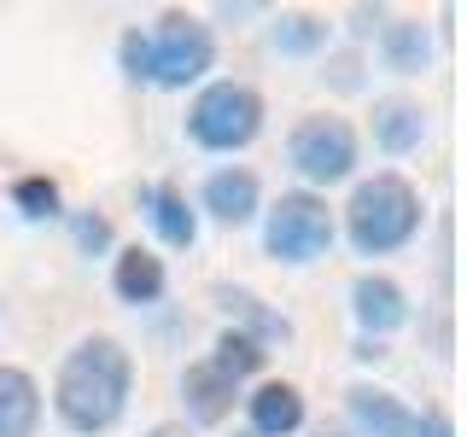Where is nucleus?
Here are the masks:
<instances>
[{"instance_id": "5", "label": "nucleus", "mask_w": 467, "mask_h": 437, "mask_svg": "<svg viewBox=\"0 0 467 437\" xmlns=\"http://www.w3.org/2000/svg\"><path fill=\"white\" fill-rule=\"evenodd\" d=\"M327 239H333V216H327V204H321V198L286 193L281 204H275V216H269V251L275 257L310 262V257L327 251Z\"/></svg>"}, {"instance_id": "3", "label": "nucleus", "mask_w": 467, "mask_h": 437, "mask_svg": "<svg viewBox=\"0 0 467 437\" xmlns=\"http://www.w3.org/2000/svg\"><path fill=\"white\" fill-rule=\"evenodd\" d=\"M415 222H420V204L398 175H374L350 198V239L362 251H398L409 233H415Z\"/></svg>"}, {"instance_id": "15", "label": "nucleus", "mask_w": 467, "mask_h": 437, "mask_svg": "<svg viewBox=\"0 0 467 437\" xmlns=\"http://www.w3.org/2000/svg\"><path fill=\"white\" fill-rule=\"evenodd\" d=\"M374 128H379V140H386L391 152H409V146L420 140V111L415 106H386L374 117Z\"/></svg>"}, {"instance_id": "18", "label": "nucleus", "mask_w": 467, "mask_h": 437, "mask_svg": "<svg viewBox=\"0 0 467 437\" xmlns=\"http://www.w3.org/2000/svg\"><path fill=\"white\" fill-rule=\"evenodd\" d=\"M316 41V24L310 18H298V29H286V47H310Z\"/></svg>"}, {"instance_id": "13", "label": "nucleus", "mask_w": 467, "mask_h": 437, "mask_svg": "<svg viewBox=\"0 0 467 437\" xmlns=\"http://www.w3.org/2000/svg\"><path fill=\"white\" fill-rule=\"evenodd\" d=\"M117 291H123L129 303H152L158 291H164V269H158V257L129 251L123 262H117Z\"/></svg>"}, {"instance_id": "12", "label": "nucleus", "mask_w": 467, "mask_h": 437, "mask_svg": "<svg viewBox=\"0 0 467 437\" xmlns=\"http://www.w3.org/2000/svg\"><path fill=\"white\" fill-rule=\"evenodd\" d=\"M357 315H362V327L391 332L403 320V291L391 280H357Z\"/></svg>"}, {"instance_id": "19", "label": "nucleus", "mask_w": 467, "mask_h": 437, "mask_svg": "<svg viewBox=\"0 0 467 437\" xmlns=\"http://www.w3.org/2000/svg\"><path fill=\"white\" fill-rule=\"evenodd\" d=\"M427 437H450V426H444V414H432V420H427Z\"/></svg>"}, {"instance_id": "6", "label": "nucleus", "mask_w": 467, "mask_h": 437, "mask_svg": "<svg viewBox=\"0 0 467 437\" xmlns=\"http://www.w3.org/2000/svg\"><path fill=\"white\" fill-rule=\"evenodd\" d=\"M292 164H298L310 181H339V175L357 164V140L339 117H310L292 135Z\"/></svg>"}, {"instance_id": "8", "label": "nucleus", "mask_w": 467, "mask_h": 437, "mask_svg": "<svg viewBox=\"0 0 467 437\" xmlns=\"http://www.w3.org/2000/svg\"><path fill=\"white\" fill-rule=\"evenodd\" d=\"M350 408L374 437H420V420L403 402H391L386 391H350Z\"/></svg>"}, {"instance_id": "20", "label": "nucleus", "mask_w": 467, "mask_h": 437, "mask_svg": "<svg viewBox=\"0 0 467 437\" xmlns=\"http://www.w3.org/2000/svg\"><path fill=\"white\" fill-rule=\"evenodd\" d=\"M152 437H182V432H170V426H164V432H152Z\"/></svg>"}, {"instance_id": "11", "label": "nucleus", "mask_w": 467, "mask_h": 437, "mask_svg": "<svg viewBox=\"0 0 467 437\" xmlns=\"http://www.w3.org/2000/svg\"><path fill=\"white\" fill-rule=\"evenodd\" d=\"M204 204H211L223 222H245L252 204H257V181L245 169H223V175H211V187H204Z\"/></svg>"}, {"instance_id": "14", "label": "nucleus", "mask_w": 467, "mask_h": 437, "mask_svg": "<svg viewBox=\"0 0 467 437\" xmlns=\"http://www.w3.org/2000/svg\"><path fill=\"white\" fill-rule=\"evenodd\" d=\"M152 222H158V233H164L170 245H193V216H187L182 193L158 187V193H152Z\"/></svg>"}, {"instance_id": "9", "label": "nucleus", "mask_w": 467, "mask_h": 437, "mask_svg": "<svg viewBox=\"0 0 467 437\" xmlns=\"http://www.w3.org/2000/svg\"><path fill=\"white\" fill-rule=\"evenodd\" d=\"M182 391H187V408H193L199 426L223 420V414H228V402H234V379H228V373H216V368H187Z\"/></svg>"}, {"instance_id": "7", "label": "nucleus", "mask_w": 467, "mask_h": 437, "mask_svg": "<svg viewBox=\"0 0 467 437\" xmlns=\"http://www.w3.org/2000/svg\"><path fill=\"white\" fill-rule=\"evenodd\" d=\"M36 414H41L36 379L18 373V368H0V437H29L36 432Z\"/></svg>"}, {"instance_id": "16", "label": "nucleus", "mask_w": 467, "mask_h": 437, "mask_svg": "<svg viewBox=\"0 0 467 437\" xmlns=\"http://www.w3.org/2000/svg\"><path fill=\"white\" fill-rule=\"evenodd\" d=\"M257 356H263V350H257L252 339H223V356H216L211 368H216V373H228V379H240V373H252V368H257Z\"/></svg>"}, {"instance_id": "4", "label": "nucleus", "mask_w": 467, "mask_h": 437, "mask_svg": "<svg viewBox=\"0 0 467 437\" xmlns=\"http://www.w3.org/2000/svg\"><path fill=\"white\" fill-rule=\"evenodd\" d=\"M193 140L199 146H211V152H234V146H245L257 135V123H263V99L252 94V87H240V82H216V87H204L199 94V106H193Z\"/></svg>"}, {"instance_id": "1", "label": "nucleus", "mask_w": 467, "mask_h": 437, "mask_svg": "<svg viewBox=\"0 0 467 437\" xmlns=\"http://www.w3.org/2000/svg\"><path fill=\"white\" fill-rule=\"evenodd\" d=\"M129 397V356L111 339H88L70 350V361L58 368V414L77 432H99L123 414Z\"/></svg>"}, {"instance_id": "17", "label": "nucleus", "mask_w": 467, "mask_h": 437, "mask_svg": "<svg viewBox=\"0 0 467 437\" xmlns=\"http://www.w3.org/2000/svg\"><path fill=\"white\" fill-rule=\"evenodd\" d=\"M53 198H58V193H53L47 181H18V204H29L36 216H47V210H53Z\"/></svg>"}, {"instance_id": "10", "label": "nucleus", "mask_w": 467, "mask_h": 437, "mask_svg": "<svg viewBox=\"0 0 467 437\" xmlns=\"http://www.w3.org/2000/svg\"><path fill=\"white\" fill-rule=\"evenodd\" d=\"M298 420H304V402H298V391H292V385H263L257 397H252V426L263 437L298 432Z\"/></svg>"}, {"instance_id": "2", "label": "nucleus", "mask_w": 467, "mask_h": 437, "mask_svg": "<svg viewBox=\"0 0 467 437\" xmlns=\"http://www.w3.org/2000/svg\"><path fill=\"white\" fill-rule=\"evenodd\" d=\"M123 58L135 76H152V82H193L211 70V36L193 24V18H164L152 36H129L123 41Z\"/></svg>"}]
</instances>
